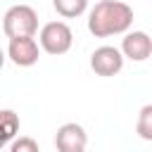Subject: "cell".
<instances>
[{"instance_id": "52a82bcc", "label": "cell", "mask_w": 152, "mask_h": 152, "mask_svg": "<svg viewBox=\"0 0 152 152\" xmlns=\"http://www.w3.org/2000/svg\"><path fill=\"white\" fill-rule=\"evenodd\" d=\"M121 55L133 62H145L152 55V40L145 31H131L121 40Z\"/></svg>"}, {"instance_id": "3957f363", "label": "cell", "mask_w": 152, "mask_h": 152, "mask_svg": "<svg viewBox=\"0 0 152 152\" xmlns=\"http://www.w3.org/2000/svg\"><path fill=\"white\" fill-rule=\"evenodd\" d=\"M38 40L48 55H64V52H69V48L74 43V33L64 21H48L40 28Z\"/></svg>"}, {"instance_id": "7a4b0ae2", "label": "cell", "mask_w": 152, "mask_h": 152, "mask_svg": "<svg viewBox=\"0 0 152 152\" xmlns=\"http://www.w3.org/2000/svg\"><path fill=\"white\" fill-rule=\"evenodd\" d=\"M2 31L7 38L36 36L38 33V14L28 5H12L2 17Z\"/></svg>"}, {"instance_id": "8fae6325", "label": "cell", "mask_w": 152, "mask_h": 152, "mask_svg": "<svg viewBox=\"0 0 152 152\" xmlns=\"http://www.w3.org/2000/svg\"><path fill=\"white\" fill-rule=\"evenodd\" d=\"M10 152H40V150H38V142H36L33 138L21 135V138H12Z\"/></svg>"}, {"instance_id": "8992f818", "label": "cell", "mask_w": 152, "mask_h": 152, "mask_svg": "<svg viewBox=\"0 0 152 152\" xmlns=\"http://www.w3.org/2000/svg\"><path fill=\"white\" fill-rule=\"evenodd\" d=\"M86 145H88V135H86L83 126L64 124L57 128V135H55L57 152H86Z\"/></svg>"}, {"instance_id": "9c48e42d", "label": "cell", "mask_w": 152, "mask_h": 152, "mask_svg": "<svg viewBox=\"0 0 152 152\" xmlns=\"http://www.w3.org/2000/svg\"><path fill=\"white\" fill-rule=\"evenodd\" d=\"M55 10L59 17L64 19H74V17H81L86 10H88V0H52Z\"/></svg>"}, {"instance_id": "7c38bea8", "label": "cell", "mask_w": 152, "mask_h": 152, "mask_svg": "<svg viewBox=\"0 0 152 152\" xmlns=\"http://www.w3.org/2000/svg\"><path fill=\"white\" fill-rule=\"evenodd\" d=\"M2 64H5V52L0 50V69H2Z\"/></svg>"}, {"instance_id": "30bf717a", "label": "cell", "mask_w": 152, "mask_h": 152, "mask_svg": "<svg viewBox=\"0 0 152 152\" xmlns=\"http://www.w3.org/2000/svg\"><path fill=\"white\" fill-rule=\"evenodd\" d=\"M138 135L142 140H152V104H145L138 114Z\"/></svg>"}, {"instance_id": "5b68a950", "label": "cell", "mask_w": 152, "mask_h": 152, "mask_svg": "<svg viewBox=\"0 0 152 152\" xmlns=\"http://www.w3.org/2000/svg\"><path fill=\"white\" fill-rule=\"evenodd\" d=\"M7 57L17 64V66H33L40 57V48L36 43L33 36H19V38H10V48H7Z\"/></svg>"}, {"instance_id": "ba28073f", "label": "cell", "mask_w": 152, "mask_h": 152, "mask_svg": "<svg viewBox=\"0 0 152 152\" xmlns=\"http://www.w3.org/2000/svg\"><path fill=\"white\" fill-rule=\"evenodd\" d=\"M19 133V114L12 109H0V150L12 142Z\"/></svg>"}, {"instance_id": "277c9868", "label": "cell", "mask_w": 152, "mask_h": 152, "mask_svg": "<svg viewBox=\"0 0 152 152\" xmlns=\"http://www.w3.org/2000/svg\"><path fill=\"white\" fill-rule=\"evenodd\" d=\"M90 69L97 76H114L124 69V55L121 50L112 48V45H102L90 55Z\"/></svg>"}, {"instance_id": "6da1fadb", "label": "cell", "mask_w": 152, "mask_h": 152, "mask_svg": "<svg viewBox=\"0 0 152 152\" xmlns=\"http://www.w3.org/2000/svg\"><path fill=\"white\" fill-rule=\"evenodd\" d=\"M133 24V10L119 0H100L88 14V31L95 38L126 33Z\"/></svg>"}]
</instances>
